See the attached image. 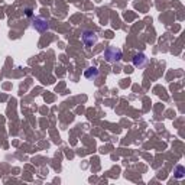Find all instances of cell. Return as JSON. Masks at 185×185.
I'll list each match as a JSON object with an SVG mask.
<instances>
[{
  "mask_svg": "<svg viewBox=\"0 0 185 185\" xmlns=\"http://www.w3.org/2000/svg\"><path fill=\"white\" fill-rule=\"evenodd\" d=\"M83 41H84L85 46H92L94 43L97 42V35L94 34V32H90V30H87V32H84V35H83Z\"/></svg>",
  "mask_w": 185,
  "mask_h": 185,
  "instance_id": "2",
  "label": "cell"
},
{
  "mask_svg": "<svg viewBox=\"0 0 185 185\" xmlns=\"http://www.w3.org/2000/svg\"><path fill=\"white\" fill-rule=\"evenodd\" d=\"M177 178H182L184 177V168L182 166H177V174H175Z\"/></svg>",
  "mask_w": 185,
  "mask_h": 185,
  "instance_id": "6",
  "label": "cell"
},
{
  "mask_svg": "<svg viewBox=\"0 0 185 185\" xmlns=\"http://www.w3.org/2000/svg\"><path fill=\"white\" fill-rule=\"evenodd\" d=\"M97 74H98V71H97V68H88L87 71H85V77L87 78H96L97 77Z\"/></svg>",
  "mask_w": 185,
  "mask_h": 185,
  "instance_id": "5",
  "label": "cell"
},
{
  "mask_svg": "<svg viewBox=\"0 0 185 185\" xmlns=\"http://www.w3.org/2000/svg\"><path fill=\"white\" fill-rule=\"evenodd\" d=\"M26 16H32V10L30 9H26Z\"/></svg>",
  "mask_w": 185,
  "mask_h": 185,
  "instance_id": "7",
  "label": "cell"
},
{
  "mask_svg": "<svg viewBox=\"0 0 185 185\" xmlns=\"http://www.w3.org/2000/svg\"><path fill=\"white\" fill-rule=\"evenodd\" d=\"M34 26L38 30H46L48 29V22H45V20H42V19H35V23H34Z\"/></svg>",
  "mask_w": 185,
  "mask_h": 185,
  "instance_id": "4",
  "label": "cell"
},
{
  "mask_svg": "<svg viewBox=\"0 0 185 185\" xmlns=\"http://www.w3.org/2000/svg\"><path fill=\"white\" fill-rule=\"evenodd\" d=\"M104 56L109 62H116V61H120V58H122V51L116 49V48H109L104 52Z\"/></svg>",
  "mask_w": 185,
  "mask_h": 185,
  "instance_id": "1",
  "label": "cell"
},
{
  "mask_svg": "<svg viewBox=\"0 0 185 185\" xmlns=\"http://www.w3.org/2000/svg\"><path fill=\"white\" fill-rule=\"evenodd\" d=\"M145 62H146V56L143 54H138L135 58H133V65H135V67H142Z\"/></svg>",
  "mask_w": 185,
  "mask_h": 185,
  "instance_id": "3",
  "label": "cell"
}]
</instances>
